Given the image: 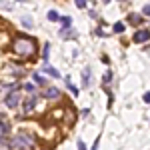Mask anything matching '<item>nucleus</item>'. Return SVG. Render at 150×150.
<instances>
[{"instance_id": "f257e3e1", "label": "nucleus", "mask_w": 150, "mask_h": 150, "mask_svg": "<svg viewBox=\"0 0 150 150\" xmlns=\"http://www.w3.org/2000/svg\"><path fill=\"white\" fill-rule=\"evenodd\" d=\"M12 50L22 58H30L36 52V42L30 36H16L12 42Z\"/></svg>"}, {"instance_id": "f03ea898", "label": "nucleus", "mask_w": 150, "mask_h": 150, "mask_svg": "<svg viewBox=\"0 0 150 150\" xmlns=\"http://www.w3.org/2000/svg\"><path fill=\"white\" fill-rule=\"evenodd\" d=\"M34 146V138L26 132H18L16 136L8 140V148L10 150H30Z\"/></svg>"}, {"instance_id": "7ed1b4c3", "label": "nucleus", "mask_w": 150, "mask_h": 150, "mask_svg": "<svg viewBox=\"0 0 150 150\" xmlns=\"http://www.w3.org/2000/svg\"><path fill=\"white\" fill-rule=\"evenodd\" d=\"M20 98H22V92H20V90H14V92L6 94V98H4L6 108H16V106L20 104Z\"/></svg>"}, {"instance_id": "20e7f679", "label": "nucleus", "mask_w": 150, "mask_h": 150, "mask_svg": "<svg viewBox=\"0 0 150 150\" xmlns=\"http://www.w3.org/2000/svg\"><path fill=\"white\" fill-rule=\"evenodd\" d=\"M36 102H38V96H36V94H30L28 98H24L22 112H24V114H30V112L36 108Z\"/></svg>"}, {"instance_id": "39448f33", "label": "nucleus", "mask_w": 150, "mask_h": 150, "mask_svg": "<svg viewBox=\"0 0 150 150\" xmlns=\"http://www.w3.org/2000/svg\"><path fill=\"white\" fill-rule=\"evenodd\" d=\"M132 40L136 42V44H142V42H148L150 40V30H138V32H134V36H132Z\"/></svg>"}, {"instance_id": "423d86ee", "label": "nucleus", "mask_w": 150, "mask_h": 150, "mask_svg": "<svg viewBox=\"0 0 150 150\" xmlns=\"http://www.w3.org/2000/svg\"><path fill=\"white\" fill-rule=\"evenodd\" d=\"M44 98L46 100H56V98H60V90H58L56 86H48L46 90H44Z\"/></svg>"}, {"instance_id": "0eeeda50", "label": "nucleus", "mask_w": 150, "mask_h": 150, "mask_svg": "<svg viewBox=\"0 0 150 150\" xmlns=\"http://www.w3.org/2000/svg\"><path fill=\"white\" fill-rule=\"evenodd\" d=\"M32 78H34V84L36 86H44V84H46V78H44V76H42V74H38V72H34V74H32Z\"/></svg>"}, {"instance_id": "6e6552de", "label": "nucleus", "mask_w": 150, "mask_h": 150, "mask_svg": "<svg viewBox=\"0 0 150 150\" xmlns=\"http://www.w3.org/2000/svg\"><path fill=\"white\" fill-rule=\"evenodd\" d=\"M128 22H130V24H134V26H138V24H142V16H140V14H134V12H132V14L128 16Z\"/></svg>"}, {"instance_id": "1a4fd4ad", "label": "nucleus", "mask_w": 150, "mask_h": 150, "mask_svg": "<svg viewBox=\"0 0 150 150\" xmlns=\"http://www.w3.org/2000/svg\"><path fill=\"white\" fill-rule=\"evenodd\" d=\"M8 130H10V124L0 118V136H2V134H8Z\"/></svg>"}, {"instance_id": "9d476101", "label": "nucleus", "mask_w": 150, "mask_h": 150, "mask_svg": "<svg viewBox=\"0 0 150 150\" xmlns=\"http://www.w3.org/2000/svg\"><path fill=\"white\" fill-rule=\"evenodd\" d=\"M42 70H44V72H48V74H50V76H54V78H58V76H60V72H58L56 68H52V66H42Z\"/></svg>"}, {"instance_id": "9b49d317", "label": "nucleus", "mask_w": 150, "mask_h": 150, "mask_svg": "<svg viewBox=\"0 0 150 150\" xmlns=\"http://www.w3.org/2000/svg\"><path fill=\"white\" fill-rule=\"evenodd\" d=\"M48 20H52V22H58V20H60L58 12H56V10H50V12H48Z\"/></svg>"}, {"instance_id": "f8f14e48", "label": "nucleus", "mask_w": 150, "mask_h": 150, "mask_svg": "<svg viewBox=\"0 0 150 150\" xmlns=\"http://www.w3.org/2000/svg\"><path fill=\"white\" fill-rule=\"evenodd\" d=\"M124 28H126V24H124V22H116L114 24V32H124Z\"/></svg>"}, {"instance_id": "ddd939ff", "label": "nucleus", "mask_w": 150, "mask_h": 150, "mask_svg": "<svg viewBox=\"0 0 150 150\" xmlns=\"http://www.w3.org/2000/svg\"><path fill=\"white\" fill-rule=\"evenodd\" d=\"M66 84H68L70 92H72V94H74V96H76V94H78V88H76V86H72V84H70V76H68V78H66Z\"/></svg>"}, {"instance_id": "4468645a", "label": "nucleus", "mask_w": 150, "mask_h": 150, "mask_svg": "<svg viewBox=\"0 0 150 150\" xmlns=\"http://www.w3.org/2000/svg\"><path fill=\"white\" fill-rule=\"evenodd\" d=\"M60 20H62V26H64V28H68L70 24H72V20H70L68 16H62V18H60Z\"/></svg>"}, {"instance_id": "2eb2a0df", "label": "nucleus", "mask_w": 150, "mask_h": 150, "mask_svg": "<svg viewBox=\"0 0 150 150\" xmlns=\"http://www.w3.org/2000/svg\"><path fill=\"white\" fill-rule=\"evenodd\" d=\"M48 50H50V44H44V52H42V58H44V60H48V56H50Z\"/></svg>"}, {"instance_id": "dca6fc26", "label": "nucleus", "mask_w": 150, "mask_h": 150, "mask_svg": "<svg viewBox=\"0 0 150 150\" xmlns=\"http://www.w3.org/2000/svg\"><path fill=\"white\" fill-rule=\"evenodd\" d=\"M82 76H84V84H88V80H90V70L86 68L84 72H82Z\"/></svg>"}, {"instance_id": "f3484780", "label": "nucleus", "mask_w": 150, "mask_h": 150, "mask_svg": "<svg viewBox=\"0 0 150 150\" xmlns=\"http://www.w3.org/2000/svg\"><path fill=\"white\" fill-rule=\"evenodd\" d=\"M24 26H26V28H30V26H32V20H30V18H28V16H24Z\"/></svg>"}, {"instance_id": "a211bd4d", "label": "nucleus", "mask_w": 150, "mask_h": 150, "mask_svg": "<svg viewBox=\"0 0 150 150\" xmlns=\"http://www.w3.org/2000/svg\"><path fill=\"white\" fill-rule=\"evenodd\" d=\"M24 88H26V90H28V92H32V94H34V88H36V84H26V86H24Z\"/></svg>"}, {"instance_id": "6ab92c4d", "label": "nucleus", "mask_w": 150, "mask_h": 150, "mask_svg": "<svg viewBox=\"0 0 150 150\" xmlns=\"http://www.w3.org/2000/svg\"><path fill=\"white\" fill-rule=\"evenodd\" d=\"M142 14H146V16H150V4H146V6L142 8Z\"/></svg>"}, {"instance_id": "aec40b11", "label": "nucleus", "mask_w": 150, "mask_h": 150, "mask_svg": "<svg viewBox=\"0 0 150 150\" xmlns=\"http://www.w3.org/2000/svg\"><path fill=\"white\" fill-rule=\"evenodd\" d=\"M76 6H78V8H86V2H84V0H76Z\"/></svg>"}, {"instance_id": "412c9836", "label": "nucleus", "mask_w": 150, "mask_h": 150, "mask_svg": "<svg viewBox=\"0 0 150 150\" xmlns=\"http://www.w3.org/2000/svg\"><path fill=\"white\" fill-rule=\"evenodd\" d=\"M98 144H100V136L94 140V144H92V150H98Z\"/></svg>"}, {"instance_id": "4be33fe9", "label": "nucleus", "mask_w": 150, "mask_h": 150, "mask_svg": "<svg viewBox=\"0 0 150 150\" xmlns=\"http://www.w3.org/2000/svg\"><path fill=\"white\" fill-rule=\"evenodd\" d=\"M110 78H112V74H110V72H106V74H104V82H110Z\"/></svg>"}, {"instance_id": "5701e85b", "label": "nucleus", "mask_w": 150, "mask_h": 150, "mask_svg": "<svg viewBox=\"0 0 150 150\" xmlns=\"http://www.w3.org/2000/svg\"><path fill=\"white\" fill-rule=\"evenodd\" d=\"M78 150H86V146H84V142H82V140H78Z\"/></svg>"}, {"instance_id": "b1692460", "label": "nucleus", "mask_w": 150, "mask_h": 150, "mask_svg": "<svg viewBox=\"0 0 150 150\" xmlns=\"http://www.w3.org/2000/svg\"><path fill=\"white\" fill-rule=\"evenodd\" d=\"M144 102H148V104H150V92L144 94Z\"/></svg>"}, {"instance_id": "393cba45", "label": "nucleus", "mask_w": 150, "mask_h": 150, "mask_svg": "<svg viewBox=\"0 0 150 150\" xmlns=\"http://www.w3.org/2000/svg\"><path fill=\"white\" fill-rule=\"evenodd\" d=\"M0 146H4V136H0Z\"/></svg>"}]
</instances>
